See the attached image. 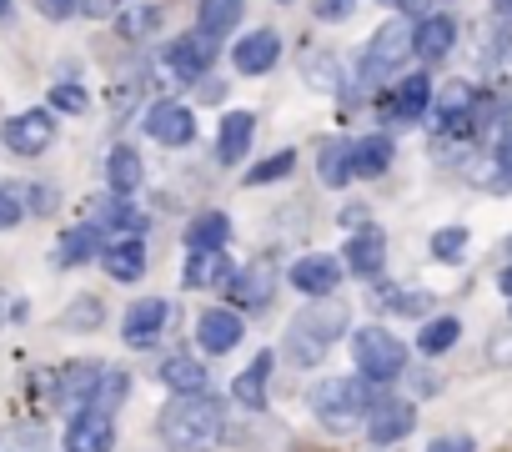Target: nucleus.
I'll return each instance as SVG.
<instances>
[{
    "mask_svg": "<svg viewBox=\"0 0 512 452\" xmlns=\"http://www.w3.org/2000/svg\"><path fill=\"white\" fill-rule=\"evenodd\" d=\"M161 442L171 452H206L226 437V407L211 397V392H191V397H171L161 407V422H156Z\"/></svg>",
    "mask_w": 512,
    "mask_h": 452,
    "instance_id": "f257e3e1",
    "label": "nucleus"
},
{
    "mask_svg": "<svg viewBox=\"0 0 512 452\" xmlns=\"http://www.w3.org/2000/svg\"><path fill=\"white\" fill-rule=\"evenodd\" d=\"M337 337H347V302H337V297H312V302L292 317V327H287V357H292L297 367H312V362H322V357L337 347Z\"/></svg>",
    "mask_w": 512,
    "mask_h": 452,
    "instance_id": "f03ea898",
    "label": "nucleus"
},
{
    "mask_svg": "<svg viewBox=\"0 0 512 452\" xmlns=\"http://www.w3.org/2000/svg\"><path fill=\"white\" fill-rule=\"evenodd\" d=\"M372 387H377V382H367V377H327V382L312 387V412L322 417L327 432H352V427L367 422L372 407L382 402Z\"/></svg>",
    "mask_w": 512,
    "mask_h": 452,
    "instance_id": "7ed1b4c3",
    "label": "nucleus"
},
{
    "mask_svg": "<svg viewBox=\"0 0 512 452\" xmlns=\"http://www.w3.org/2000/svg\"><path fill=\"white\" fill-rule=\"evenodd\" d=\"M352 362L367 382H392L407 372V347H402V337H392L382 327H362V332H352Z\"/></svg>",
    "mask_w": 512,
    "mask_h": 452,
    "instance_id": "20e7f679",
    "label": "nucleus"
},
{
    "mask_svg": "<svg viewBox=\"0 0 512 452\" xmlns=\"http://www.w3.org/2000/svg\"><path fill=\"white\" fill-rule=\"evenodd\" d=\"M362 56H367V61H362V81H382L392 66H402V61L412 56V26H407V21H387Z\"/></svg>",
    "mask_w": 512,
    "mask_h": 452,
    "instance_id": "39448f33",
    "label": "nucleus"
},
{
    "mask_svg": "<svg viewBox=\"0 0 512 452\" xmlns=\"http://www.w3.org/2000/svg\"><path fill=\"white\" fill-rule=\"evenodd\" d=\"M226 292H231V302H236L241 312H262V307L272 302V292H277V262H267V257L246 262V267L226 282Z\"/></svg>",
    "mask_w": 512,
    "mask_h": 452,
    "instance_id": "423d86ee",
    "label": "nucleus"
},
{
    "mask_svg": "<svg viewBox=\"0 0 512 452\" xmlns=\"http://www.w3.org/2000/svg\"><path fill=\"white\" fill-rule=\"evenodd\" d=\"M0 141H6L16 156H41L56 141V121H51V111H21V116H11L6 126H0Z\"/></svg>",
    "mask_w": 512,
    "mask_h": 452,
    "instance_id": "0eeeda50",
    "label": "nucleus"
},
{
    "mask_svg": "<svg viewBox=\"0 0 512 452\" xmlns=\"http://www.w3.org/2000/svg\"><path fill=\"white\" fill-rule=\"evenodd\" d=\"M161 56L171 61V71H176L181 81H201V76L211 71V61H216V36H206V31H186V36H176Z\"/></svg>",
    "mask_w": 512,
    "mask_h": 452,
    "instance_id": "6e6552de",
    "label": "nucleus"
},
{
    "mask_svg": "<svg viewBox=\"0 0 512 452\" xmlns=\"http://www.w3.org/2000/svg\"><path fill=\"white\" fill-rule=\"evenodd\" d=\"M116 447V422L111 412H96V407H81L66 427V452H111Z\"/></svg>",
    "mask_w": 512,
    "mask_h": 452,
    "instance_id": "1a4fd4ad",
    "label": "nucleus"
},
{
    "mask_svg": "<svg viewBox=\"0 0 512 452\" xmlns=\"http://www.w3.org/2000/svg\"><path fill=\"white\" fill-rule=\"evenodd\" d=\"M241 337H246V327H241V312H231V307H211V312H201V322H196V342H201V352H211V357L241 347Z\"/></svg>",
    "mask_w": 512,
    "mask_h": 452,
    "instance_id": "9d476101",
    "label": "nucleus"
},
{
    "mask_svg": "<svg viewBox=\"0 0 512 452\" xmlns=\"http://www.w3.org/2000/svg\"><path fill=\"white\" fill-rule=\"evenodd\" d=\"M146 131H151V141H161V146H186V141L196 136V116H191L186 106H176V101H156V106L146 111Z\"/></svg>",
    "mask_w": 512,
    "mask_h": 452,
    "instance_id": "9b49d317",
    "label": "nucleus"
},
{
    "mask_svg": "<svg viewBox=\"0 0 512 452\" xmlns=\"http://www.w3.org/2000/svg\"><path fill=\"white\" fill-rule=\"evenodd\" d=\"M277 56H282L277 31H251V36H241V41H236L231 66H236L241 76H267V71L277 66Z\"/></svg>",
    "mask_w": 512,
    "mask_h": 452,
    "instance_id": "f8f14e48",
    "label": "nucleus"
},
{
    "mask_svg": "<svg viewBox=\"0 0 512 452\" xmlns=\"http://www.w3.org/2000/svg\"><path fill=\"white\" fill-rule=\"evenodd\" d=\"M452 41H457V21L452 16H422L417 26H412V56L417 61H442V56H452Z\"/></svg>",
    "mask_w": 512,
    "mask_h": 452,
    "instance_id": "ddd939ff",
    "label": "nucleus"
},
{
    "mask_svg": "<svg viewBox=\"0 0 512 452\" xmlns=\"http://www.w3.org/2000/svg\"><path fill=\"white\" fill-rule=\"evenodd\" d=\"M412 427H417V407H412V402H377L372 417H367V437H372L377 447L402 442Z\"/></svg>",
    "mask_w": 512,
    "mask_h": 452,
    "instance_id": "4468645a",
    "label": "nucleus"
},
{
    "mask_svg": "<svg viewBox=\"0 0 512 452\" xmlns=\"http://www.w3.org/2000/svg\"><path fill=\"white\" fill-rule=\"evenodd\" d=\"M166 317H171V307H166L161 297H146V302H136V307L126 312V322H121V337H126L131 347H141V352H146V347L161 337Z\"/></svg>",
    "mask_w": 512,
    "mask_h": 452,
    "instance_id": "2eb2a0df",
    "label": "nucleus"
},
{
    "mask_svg": "<svg viewBox=\"0 0 512 452\" xmlns=\"http://www.w3.org/2000/svg\"><path fill=\"white\" fill-rule=\"evenodd\" d=\"M86 221L96 226V232H146V216L126 201V196H96V201H86Z\"/></svg>",
    "mask_w": 512,
    "mask_h": 452,
    "instance_id": "dca6fc26",
    "label": "nucleus"
},
{
    "mask_svg": "<svg viewBox=\"0 0 512 452\" xmlns=\"http://www.w3.org/2000/svg\"><path fill=\"white\" fill-rule=\"evenodd\" d=\"M392 166V136H357L347 141V176L367 181V176H382Z\"/></svg>",
    "mask_w": 512,
    "mask_h": 452,
    "instance_id": "f3484780",
    "label": "nucleus"
},
{
    "mask_svg": "<svg viewBox=\"0 0 512 452\" xmlns=\"http://www.w3.org/2000/svg\"><path fill=\"white\" fill-rule=\"evenodd\" d=\"M337 282H342V262L337 257H302L297 267H292V287L297 292H307V297H332L337 292Z\"/></svg>",
    "mask_w": 512,
    "mask_h": 452,
    "instance_id": "a211bd4d",
    "label": "nucleus"
},
{
    "mask_svg": "<svg viewBox=\"0 0 512 452\" xmlns=\"http://www.w3.org/2000/svg\"><path fill=\"white\" fill-rule=\"evenodd\" d=\"M347 267L352 277H377L382 272V257H387V237L377 232V226H357V232L347 237Z\"/></svg>",
    "mask_w": 512,
    "mask_h": 452,
    "instance_id": "6ab92c4d",
    "label": "nucleus"
},
{
    "mask_svg": "<svg viewBox=\"0 0 512 452\" xmlns=\"http://www.w3.org/2000/svg\"><path fill=\"white\" fill-rule=\"evenodd\" d=\"M101 267L111 272V282H141V277H146V242H141V237L111 242V247L101 252Z\"/></svg>",
    "mask_w": 512,
    "mask_h": 452,
    "instance_id": "aec40b11",
    "label": "nucleus"
},
{
    "mask_svg": "<svg viewBox=\"0 0 512 452\" xmlns=\"http://www.w3.org/2000/svg\"><path fill=\"white\" fill-rule=\"evenodd\" d=\"M181 277H186V287H196V292H211V287H226L236 272H231V257H226V252H191Z\"/></svg>",
    "mask_w": 512,
    "mask_h": 452,
    "instance_id": "412c9836",
    "label": "nucleus"
},
{
    "mask_svg": "<svg viewBox=\"0 0 512 452\" xmlns=\"http://www.w3.org/2000/svg\"><path fill=\"white\" fill-rule=\"evenodd\" d=\"M251 131H256V116L251 111H226L221 116V136H216V156L226 166H236L246 156V146H251Z\"/></svg>",
    "mask_w": 512,
    "mask_h": 452,
    "instance_id": "4be33fe9",
    "label": "nucleus"
},
{
    "mask_svg": "<svg viewBox=\"0 0 512 452\" xmlns=\"http://www.w3.org/2000/svg\"><path fill=\"white\" fill-rule=\"evenodd\" d=\"M101 372H106L101 362H71V367H61L56 397H61V402H76V407H91V392H96Z\"/></svg>",
    "mask_w": 512,
    "mask_h": 452,
    "instance_id": "5701e85b",
    "label": "nucleus"
},
{
    "mask_svg": "<svg viewBox=\"0 0 512 452\" xmlns=\"http://www.w3.org/2000/svg\"><path fill=\"white\" fill-rule=\"evenodd\" d=\"M267 372H272V352H256L251 367L231 382V397H236L241 407H251V412H262V407H267Z\"/></svg>",
    "mask_w": 512,
    "mask_h": 452,
    "instance_id": "b1692460",
    "label": "nucleus"
},
{
    "mask_svg": "<svg viewBox=\"0 0 512 452\" xmlns=\"http://www.w3.org/2000/svg\"><path fill=\"white\" fill-rule=\"evenodd\" d=\"M106 252V242H101V232L91 221H81V226H71V232L61 237V247H56V262L61 267H86L91 257H101Z\"/></svg>",
    "mask_w": 512,
    "mask_h": 452,
    "instance_id": "393cba45",
    "label": "nucleus"
},
{
    "mask_svg": "<svg viewBox=\"0 0 512 452\" xmlns=\"http://www.w3.org/2000/svg\"><path fill=\"white\" fill-rule=\"evenodd\" d=\"M141 176H146L141 156L131 146H111V156H106V186H111V196H131L141 186Z\"/></svg>",
    "mask_w": 512,
    "mask_h": 452,
    "instance_id": "a878e982",
    "label": "nucleus"
},
{
    "mask_svg": "<svg viewBox=\"0 0 512 452\" xmlns=\"http://www.w3.org/2000/svg\"><path fill=\"white\" fill-rule=\"evenodd\" d=\"M226 242H231V221H226L221 211L191 216V226H186V247H191V252H221Z\"/></svg>",
    "mask_w": 512,
    "mask_h": 452,
    "instance_id": "bb28decb",
    "label": "nucleus"
},
{
    "mask_svg": "<svg viewBox=\"0 0 512 452\" xmlns=\"http://www.w3.org/2000/svg\"><path fill=\"white\" fill-rule=\"evenodd\" d=\"M161 382H166L176 397H191V392H206V367H201L191 352H181V357H166V362H161Z\"/></svg>",
    "mask_w": 512,
    "mask_h": 452,
    "instance_id": "cd10ccee",
    "label": "nucleus"
},
{
    "mask_svg": "<svg viewBox=\"0 0 512 452\" xmlns=\"http://www.w3.org/2000/svg\"><path fill=\"white\" fill-rule=\"evenodd\" d=\"M246 16V0H201L196 6V31H206V36H231V26Z\"/></svg>",
    "mask_w": 512,
    "mask_h": 452,
    "instance_id": "c85d7f7f",
    "label": "nucleus"
},
{
    "mask_svg": "<svg viewBox=\"0 0 512 452\" xmlns=\"http://www.w3.org/2000/svg\"><path fill=\"white\" fill-rule=\"evenodd\" d=\"M427 106H432V81H427V76H407V81L392 91V106H387V111H392L397 121H417Z\"/></svg>",
    "mask_w": 512,
    "mask_h": 452,
    "instance_id": "c756f323",
    "label": "nucleus"
},
{
    "mask_svg": "<svg viewBox=\"0 0 512 452\" xmlns=\"http://www.w3.org/2000/svg\"><path fill=\"white\" fill-rule=\"evenodd\" d=\"M126 392H131V372L106 367L101 382H96V392H91V407H96V412H116V407L126 402Z\"/></svg>",
    "mask_w": 512,
    "mask_h": 452,
    "instance_id": "7c9ffc66",
    "label": "nucleus"
},
{
    "mask_svg": "<svg viewBox=\"0 0 512 452\" xmlns=\"http://www.w3.org/2000/svg\"><path fill=\"white\" fill-rule=\"evenodd\" d=\"M0 452H51V442H46V427H36V422L0 427Z\"/></svg>",
    "mask_w": 512,
    "mask_h": 452,
    "instance_id": "2f4dec72",
    "label": "nucleus"
},
{
    "mask_svg": "<svg viewBox=\"0 0 512 452\" xmlns=\"http://www.w3.org/2000/svg\"><path fill=\"white\" fill-rule=\"evenodd\" d=\"M457 337H462V322H457V317H437V322H427V327H422L417 347H422L427 357H442Z\"/></svg>",
    "mask_w": 512,
    "mask_h": 452,
    "instance_id": "473e14b6",
    "label": "nucleus"
},
{
    "mask_svg": "<svg viewBox=\"0 0 512 452\" xmlns=\"http://www.w3.org/2000/svg\"><path fill=\"white\" fill-rule=\"evenodd\" d=\"M472 101H477V91L467 81H447L432 101V116H462V111H472Z\"/></svg>",
    "mask_w": 512,
    "mask_h": 452,
    "instance_id": "72a5a7b5",
    "label": "nucleus"
},
{
    "mask_svg": "<svg viewBox=\"0 0 512 452\" xmlns=\"http://www.w3.org/2000/svg\"><path fill=\"white\" fill-rule=\"evenodd\" d=\"M292 166H297V151H277V156H267V161H256V166H251L246 186H272V181H282Z\"/></svg>",
    "mask_w": 512,
    "mask_h": 452,
    "instance_id": "f704fd0d",
    "label": "nucleus"
},
{
    "mask_svg": "<svg viewBox=\"0 0 512 452\" xmlns=\"http://www.w3.org/2000/svg\"><path fill=\"white\" fill-rule=\"evenodd\" d=\"M156 26H161V11H156V6H136V11H126V16L116 21V31H121L126 41H146Z\"/></svg>",
    "mask_w": 512,
    "mask_h": 452,
    "instance_id": "c9c22d12",
    "label": "nucleus"
},
{
    "mask_svg": "<svg viewBox=\"0 0 512 452\" xmlns=\"http://www.w3.org/2000/svg\"><path fill=\"white\" fill-rule=\"evenodd\" d=\"M302 76L317 81L322 91H342V76H337V66H332L327 51H307V56H302Z\"/></svg>",
    "mask_w": 512,
    "mask_h": 452,
    "instance_id": "e433bc0d",
    "label": "nucleus"
},
{
    "mask_svg": "<svg viewBox=\"0 0 512 452\" xmlns=\"http://www.w3.org/2000/svg\"><path fill=\"white\" fill-rule=\"evenodd\" d=\"M377 307L382 312H402V317H422L427 312V292H397V287H387V292H377Z\"/></svg>",
    "mask_w": 512,
    "mask_h": 452,
    "instance_id": "4c0bfd02",
    "label": "nucleus"
},
{
    "mask_svg": "<svg viewBox=\"0 0 512 452\" xmlns=\"http://www.w3.org/2000/svg\"><path fill=\"white\" fill-rule=\"evenodd\" d=\"M51 106L66 111V116H86V111H91V96H86L76 81H61V86H51Z\"/></svg>",
    "mask_w": 512,
    "mask_h": 452,
    "instance_id": "58836bf2",
    "label": "nucleus"
},
{
    "mask_svg": "<svg viewBox=\"0 0 512 452\" xmlns=\"http://www.w3.org/2000/svg\"><path fill=\"white\" fill-rule=\"evenodd\" d=\"M462 247H467L462 226H442V232H432V257L437 262H462Z\"/></svg>",
    "mask_w": 512,
    "mask_h": 452,
    "instance_id": "ea45409f",
    "label": "nucleus"
},
{
    "mask_svg": "<svg viewBox=\"0 0 512 452\" xmlns=\"http://www.w3.org/2000/svg\"><path fill=\"white\" fill-rule=\"evenodd\" d=\"M322 181H327V186L352 181V176H347V141H332V146L322 151Z\"/></svg>",
    "mask_w": 512,
    "mask_h": 452,
    "instance_id": "a19ab883",
    "label": "nucleus"
},
{
    "mask_svg": "<svg viewBox=\"0 0 512 452\" xmlns=\"http://www.w3.org/2000/svg\"><path fill=\"white\" fill-rule=\"evenodd\" d=\"M101 322V302L96 297H81L71 312H66V327H96Z\"/></svg>",
    "mask_w": 512,
    "mask_h": 452,
    "instance_id": "79ce46f5",
    "label": "nucleus"
},
{
    "mask_svg": "<svg viewBox=\"0 0 512 452\" xmlns=\"http://www.w3.org/2000/svg\"><path fill=\"white\" fill-rule=\"evenodd\" d=\"M357 11V0H312V16L317 21H347Z\"/></svg>",
    "mask_w": 512,
    "mask_h": 452,
    "instance_id": "37998d69",
    "label": "nucleus"
},
{
    "mask_svg": "<svg viewBox=\"0 0 512 452\" xmlns=\"http://www.w3.org/2000/svg\"><path fill=\"white\" fill-rule=\"evenodd\" d=\"M21 216H26V206L0 186V232H11V226H21Z\"/></svg>",
    "mask_w": 512,
    "mask_h": 452,
    "instance_id": "c03bdc74",
    "label": "nucleus"
},
{
    "mask_svg": "<svg viewBox=\"0 0 512 452\" xmlns=\"http://www.w3.org/2000/svg\"><path fill=\"white\" fill-rule=\"evenodd\" d=\"M36 11H41L46 21H71V16L81 11V0H36Z\"/></svg>",
    "mask_w": 512,
    "mask_h": 452,
    "instance_id": "a18cd8bd",
    "label": "nucleus"
},
{
    "mask_svg": "<svg viewBox=\"0 0 512 452\" xmlns=\"http://www.w3.org/2000/svg\"><path fill=\"white\" fill-rule=\"evenodd\" d=\"M487 357H492L497 367H507V362H512V332H497L492 347H487Z\"/></svg>",
    "mask_w": 512,
    "mask_h": 452,
    "instance_id": "49530a36",
    "label": "nucleus"
},
{
    "mask_svg": "<svg viewBox=\"0 0 512 452\" xmlns=\"http://www.w3.org/2000/svg\"><path fill=\"white\" fill-rule=\"evenodd\" d=\"M382 6H392L397 16H432V0H382Z\"/></svg>",
    "mask_w": 512,
    "mask_h": 452,
    "instance_id": "de8ad7c7",
    "label": "nucleus"
},
{
    "mask_svg": "<svg viewBox=\"0 0 512 452\" xmlns=\"http://www.w3.org/2000/svg\"><path fill=\"white\" fill-rule=\"evenodd\" d=\"M121 6H126V0H81V11L96 16V21H101V16H116Z\"/></svg>",
    "mask_w": 512,
    "mask_h": 452,
    "instance_id": "09e8293b",
    "label": "nucleus"
},
{
    "mask_svg": "<svg viewBox=\"0 0 512 452\" xmlns=\"http://www.w3.org/2000/svg\"><path fill=\"white\" fill-rule=\"evenodd\" d=\"M427 452H472V437H437Z\"/></svg>",
    "mask_w": 512,
    "mask_h": 452,
    "instance_id": "8fccbe9b",
    "label": "nucleus"
},
{
    "mask_svg": "<svg viewBox=\"0 0 512 452\" xmlns=\"http://www.w3.org/2000/svg\"><path fill=\"white\" fill-rule=\"evenodd\" d=\"M497 171H502V176L512 181V136H507V141L497 146Z\"/></svg>",
    "mask_w": 512,
    "mask_h": 452,
    "instance_id": "3c124183",
    "label": "nucleus"
},
{
    "mask_svg": "<svg viewBox=\"0 0 512 452\" xmlns=\"http://www.w3.org/2000/svg\"><path fill=\"white\" fill-rule=\"evenodd\" d=\"M342 226H347V232H357V226H367V211L362 206H347L342 211Z\"/></svg>",
    "mask_w": 512,
    "mask_h": 452,
    "instance_id": "603ef678",
    "label": "nucleus"
},
{
    "mask_svg": "<svg viewBox=\"0 0 512 452\" xmlns=\"http://www.w3.org/2000/svg\"><path fill=\"white\" fill-rule=\"evenodd\" d=\"M31 206H36V211H51V206H56V191L36 186V191H31Z\"/></svg>",
    "mask_w": 512,
    "mask_h": 452,
    "instance_id": "864d4df0",
    "label": "nucleus"
},
{
    "mask_svg": "<svg viewBox=\"0 0 512 452\" xmlns=\"http://www.w3.org/2000/svg\"><path fill=\"white\" fill-rule=\"evenodd\" d=\"M412 377H417V382H412V387H417V392H422V397H427V392H437V387H442V382H437V372H412Z\"/></svg>",
    "mask_w": 512,
    "mask_h": 452,
    "instance_id": "5fc2aeb1",
    "label": "nucleus"
},
{
    "mask_svg": "<svg viewBox=\"0 0 512 452\" xmlns=\"http://www.w3.org/2000/svg\"><path fill=\"white\" fill-rule=\"evenodd\" d=\"M492 16H502V21H512V0H492Z\"/></svg>",
    "mask_w": 512,
    "mask_h": 452,
    "instance_id": "6e6d98bb",
    "label": "nucleus"
},
{
    "mask_svg": "<svg viewBox=\"0 0 512 452\" xmlns=\"http://www.w3.org/2000/svg\"><path fill=\"white\" fill-rule=\"evenodd\" d=\"M497 287H502V297H507V302H512V267H507V272H502V277H497Z\"/></svg>",
    "mask_w": 512,
    "mask_h": 452,
    "instance_id": "4d7b16f0",
    "label": "nucleus"
},
{
    "mask_svg": "<svg viewBox=\"0 0 512 452\" xmlns=\"http://www.w3.org/2000/svg\"><path fill=\"white\" fill-rule=\"evenodd\" d=\"M6 317H11V312H6V297H0V322H6Z\"/></svg>",
    "mask_w": 512,
    "mask_h": 452,
    "instance_id": "13d9d810",
    "label": "nucleus"
},
{
    "mask_svg": "<svg viewBox=\"0 0 512 452\" xmlns=\"http://www.w3.org/2000/svg\"><path fill=\"white\" fill-rule=\"evenodd\" d=\"M6 11H11V0H0V16H6Z\"/></svg>",
    "mask_w": 512,
    "mask_h": 452,
    "instance_id": "bf43d9fd",
    "label": "nucleus"
},
{
    "mask_svg": "<svg viewBox=\"0 0 512 452\" xmlns=\"http://www.w3.org/2000/svg\"><path fill=\"white\" fill-rule=\"evenodd\" d=\"M282 6H292V0H282Z\"/></svg>",
    "mask_w": 512,
    "mask_h": 452,
    "instance_id": "052dcab7",
    "label": "nucleus"
}]
</instances>
